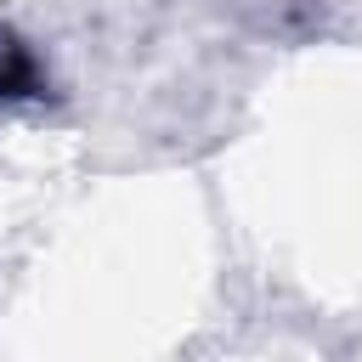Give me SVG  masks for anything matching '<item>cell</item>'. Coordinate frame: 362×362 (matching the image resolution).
I'll list each match as a JSON object with an SVG mask.
<instances>
[{
	"label": "cell",
	"instance_id": "obj_1",
	"mask_svg": "<svg viewBox=\"0 0 362 362\" xmlns=\"http://www.w3.org/2000/svg\"><path fill=\"white\" fill-rule=\"evenodd\" d=\"M40 90V68L23 45H0V96H34Z\"/></svg>",
	"mask_w": 362,
	"mask_h": 362
}]
</instances>
